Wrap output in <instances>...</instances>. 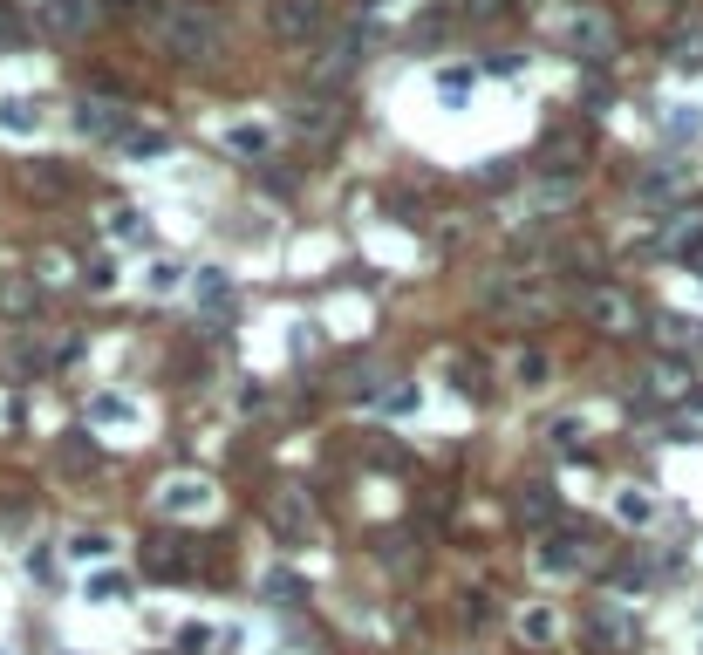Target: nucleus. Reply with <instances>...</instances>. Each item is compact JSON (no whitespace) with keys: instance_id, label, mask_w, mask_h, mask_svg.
Masks as SVG:
<instances>
[{"instance_id":"nucleus-4","label":"nucleus","mask_w":703,"mask_h":655,"mask_svg":"<svg viewBox=\"0 0 703 655\" xmlns=\"http://www.w3.org/2000/svg\"><path fill=\"white\" fill-rule=\"evenodd\" d=\"M594 560H601V553H594V540H587V533H574V526H567V533H540V546H533V567H540V574H553V580H581Z\"/></svg>"},{"instance_id":"nucleus-16","label":"nucleus","mask_w":703,"mask_h":655,"mask_svg":"<svg viewBox=\"0 0 703 655\" xmlns=\"http://www.w3.org/2000/svg\"><path fill=\"white\" fill-rule=\"evenodd\" d=\"M512 383H519V389H547L553 383V355H547V348H533V342L512 348Z\"/></svg>"},{"instance_id":"nucleus-24","label":"nucleus","mask_w":703,"mask_h":655,"mask_svg":"<svg viewBox=\"0 0 703 655\" xmlns=\"http://www.w3.org/2000/svg\"><path fill=\"white\" fill-rule=\"evenodd\" d=\"M55 464H62V471H96V464H103V451H96L89 437H62V451H55Z\"/></svg>"},{"instance_id":"nucleus-36","label":"nucleus","mask_w":703,"mask_h":655,"mask_svg":"<svg viewBox=\"0 0 703 655\" xmlns=\"http://www.w3.org/2000/svg\"><path fill=\"white\" fill-rule=\"evenodd\" d=\"M123 151H130V157H157V151H164V137H157V130H130Z\"/></svg>"},{"instance_id":"nucleus-15","label":"nucleus","mask_w":703,"mask_h":655,"mask_svg":"<svg viewBox=\"0 0 703 655\" xmlns=\"http://www.w3.org/2000/svg\"><path fill=\"white\" fill-rule=\"evenodd\" d=\"M21 185L35 198H62V192H76V171L69 164H21Z\"/></svg>"},{"instance_id":"nucleus-33","label":"nucleus","mask_w":703,"mask_h":655,"mask_svg":"<svg viewBox=\"0 0 703 655\" xmlns=\"http://www.w3.org/2000/svg\"><path fill=\"white\" fill-rule=\"evenodd\" d=\"M703 130V110L697 103H676V116H669V137H697Z\"/></svg>"},{"instance_id":"nucleus-20","label":"nucleus","mask_w":703,"mask_h":655,"mask_svg":"<svg viewBox=\"0 0 703 655\" xmlns=\"http://www.w3.org/2000/svg\"><path fill=\"white\" fill-rule=\"evenodd\" d=\"M0 130H14V137H28V130H41V110L28 103V96H7L0 103Z\"/></svg>"},{"instance_id":"nucleus-13","label":"nucleus","mask_w":703,"mask_h":655,"mask_svg":"<svg viewBox=\"0 0 703 655\" xmlns=\"http://www.w3.org/2000/svg\"><path fill=\"white\" fill-rule=\"evenodd\" d=\"M512 628H519V642H526V649H547L553 635H560V615H553L547 601H526V608H519V621H512Z\"/></svg>"},{"instance_id":"nucleus-26","label":"nucleus","mask_w":703,"mask_h":655,"mask_svg":"<svg viewBox=\"0 0 703 655\" xmlns=\"http://www.w3.org/2000/svg\"><path fill=\"white\" fill-rule=\"evenodd\" d=\"M48 362H55V355H41V348L28 342V335H21V342H14V348H7V376H41Z\"/></svg>"},{"instance_id":"nucleus-31","label":"nucleus","mask_w":703,"mask_h":655,"mask_svg":"<svg viewBox=\"0 0 703 655\" xmlns=\"http://www.w3.org/2000/svg\"><path fill=\"white\" fill-rule=\"evenodd\" d=\"M89 417H96V424H130L137 410H130L123 396H96V403H89Z\"/></svg>"},{"instance_id":"nucleus-25","label":"nucleus","mask_w":703,"mask_h":655,"mask_svg":"<svg viewBox=\"0 0 703 655\" xmlns=\"http://www.w3.org/2000/svg\"><path fill=\"white\" fill-rule=\"evenodd\" d=\"M226 151H239V157H267V151H274V137H267L260 123H239V130H226Z\"/></svg>"},{"instance_id":"nucleus-28","label":"nucleus","mask_w":703,"mask_h":655,"mask_svg":"<svg viewBox=\"0 0 703 655\" xmlns=\"http://www.w3.org/2000/svg\"><path fill=\"white\" fill-rule=\"evenodd\" d=\"M547 437H553V444H567V451H581L587 417H574V410H567V417H553V424H547Z\"/></svg>"},{"instance_id":"nucleus-37","label":"nucleus","mask_w":703,"mask_h":655,"mask_svg":"<svg viewBox=\"0 0 703 655\" xmlns=\"http://www.w3.org/2000/svg\"><path fill=\"white\" fill-rule=\"evenodd\" d=\"M383 410H390V417H410V410H417V389L403 383V389H383Z\"/></svg>"},{"instance_id":"nucleus-38","label":"nucleus","mask_w":703,"mask_h":655,"mask_svg":"<svg viewBox=\"0 0 703 655\" xmlns=\"http://www.w3.org/2000/svg\"><path fill=\"white\" fill-rule=\"evenodd\" d=\"M0 41H28V21H21V7H0Z\"/></svg>"},{"instance_id":"nucleus-39","label":"nucleus","mask_w":703,"mask_h":655,"mask_svg":"<svg viewBox=\"0 0 703 655\" xmlns=\"http://www.w3.org/2000/svg\"><path fill=\"white\" fill-rule=\"evenodd\" d=\"M69 553H76V560H103V553H110V540H103V533H82Z\"/></svg>"},{"instance_id":"nucleus-19","label":"nucleus","mask_w":703,"mask_h":655,"mask_svg":"<svg viewBox=\"0 0 703 655\" xmlns=\"http://www.w3.org/2000/svg\"><path fill=\"white\" fill-rule=\"evenodd\" d=\"M376 560L396 567V574H410V567H417V540H410V533H383V540H376Z\"/></svg>"},{"instance_id":"nucleus-21","label":"nucleus","mask_w":703,"mask_h":655,"mask_svg":"<svg viewBox=\"0 0 703 655\" xmlns=\"http://www.w3.org/2000/svg\"><path fill=\"white\" fill-rule=\"evenodd\" d=\"M683 185H690V171H683V164H663V171H649L635 192H642V198H676Z\"/></svg>"},{"instance_id":"nucleus-40","label":"nucleus","mask_w":703,"mask_h":655,"mask_svg":"<svg viewBox=\"0 0 703 655\" xmlns=\"http://www.w3.org/2000/svg\"><path fill=\"white\" fill-rule=\"evenodd\" d=\"M110 232H123V239H144V219H137V212H117V219H110Z\"/></svg>"},{"instance_id":"nucleus-17","label":"nucleus","mask_w":703,"mask_h":655,"mask_svg":"<svg viewBox=\"0 0 703 655\" xmlns=\"http://www.w3.org/2000/svg\"><path fill=\"white\" fill-rule=\"evenodd\" d=\"M41 21H48L55 35H82V28L96 21V7H89V0H48V7H41Z\"/></svg>"},{"instance_id":"nucleus-6","label":"nucleus","mask_w":703,"mask_h":655,"mask_svg":"<svg viewBox=\"0 0 703 655\" xmlns=\"http://www.w3.org/2000/svg\"><path fill=\"white\" fill-rule=\"evenodd\" d=\"M192 546L198 540H178V533H171V540H164V533L144 540V574H151V580H185V574H192V560H198Z\"/></svg>"},{"instance_id":"nucleus-1","label":"nucleus","mask_w":703,"mask_h":655,"mask_svg":"<svg viewBox=\"0 0 703 655\" xmlns=\"http://www.w3.org/2000/svg\"><path fill=\"white\" fill-rule=\"evenodd\" d=\"M151 41H157V55H171V62H185V69H205V62H219V48H226V21H219L205 0H164L151 14Z\"/></svg>"},{"instance_id":"nucleus-5","label":"nucleus","mask_w":703,"mask_h":655,"mask_svg":"<svg viewBox=\"0 0 703 655\" xmlns=\"http://www.w3.org/2000/svg\"><path fill=\"white\" fill-rule=\"evenodd\" d=\"M560 41H567V55H581V62H608V55H615V21H608L601 7H574V14L560 21Z\"/></svg>"},{"instance_id":"nucleus-29","label":"nucleus","mask_w":703,"mask_h":655,"mask_svg":"<svg viewBox=\"0 0 703 655\" xmlns=\"http://www.w3.org/2000/svg\"><path fill=\"white\" fill-rule=\"evenodd\" d=\"M294 123H301V130H328V123H342V103H301Z\"/></svg>"},{"instance_id":"nucleus-22","label":"nucleus","mask_w":703,"mask_h":655,"mask_svg":"<svg viewBox=\"0 0 703 655\" xmlns=\"http://www.w3.org/2000/svg\"><path fill=\"white\" fill-rule=\"evenodd\" d=\"M0 308L28 314V308H35V280H28V273H0Z\"/></svg>"},{"instance_id":"nucleus-23","label":"nucleus","mask_w":703,"mask_h":655,"mask_svg":"<svg viewBox=\"0 0 703 655\" xmlns=\"http://www.w3.org/2000/svg\"><path fill=\"white\" fill-rule=\"evenodd\" d=\"M615 519H622V526H649V519H656V499H649L642 485H628L622 499H615Z\"/></svg>"},{"instance_id":"nucleus-8","label":"nucleus","mask_w":703,"mask_h":655,"mask_svg":"<svg viewBox=\"0 0 703 655\" xmlns=\"http://www.w3.org/2000/svg\"><path fill=\"white\" fill-rule=\"evenodd\" d=\"M157 505L178 512V519H198V512H212V485L205 478H164L157 485Z\"/></svg>"},{"instance_id":"nucleus-12","label":"nucleus","mask_w":703,"mask_h":655,"mask_svg":"<svg viewBox=\"0 0 703 655\" xmlns=\"http://www.w3.org/2000/svg\"><path fill=\"white\" fill-rule=\"evenodd\" d=\"M642 383H649V396H656V403H690V396H697V383H690V369H683V362H649V376H642Z\"/></svg>"},{"instance_id":"nucleus-43","label":"nucleus","mask_w":703,"mask_h":655,"mask_svg":"<svg viewBox=\"0 0 703 655\" xmlns=\"http://www.w3.org/2000/svg\"><path fill=\"white\" fill-rule=\"evenodd\" d=\"M656 7H683V0H656Z\"/></svg>"},{"instance_id":"nucleus-11","label":"nucleus","mask_w":703,"mask_h":655,"mask_svg":"<svg viewBox=\"0 0 703 655\" xmlns=\"http://www.w3.org/2000/svg\"><path fill=\"white\" fill-rule=\"evenodd\" d=\"M355 62H362V35H335V41H328V55L314 62V82H321V89H335V82L355 76Z\"/></svg>"},{"instance_id":"nucleus-35","label":"nucleus","mask_w":703,"mask_h":655,"mask_svg":"<svg viewBox=\"0 0 703 655\" xmlns=\"http://www.w3.org/2000/svg\"><path fill=\"white\" fill-rule=\"evenodd\" d=\"M512 0H465V21H506Z\"/></svg>"},{"instance_id":"nucleus-14","label":"nucleus","mask_w":703,"mask_h":655,"mask_svg":"<svg viewBox=\"0 0 703 655\" xmlns=\"http://www.w3.org/2000/svg\"><path fill=\"white\" fill-rule=\"evenodd\" d=\"M274 526L287 533V540H308L314 533V505L301 499V492H274Z\"/></svg>"},{"instance_id":"nucleus-10","label":"nucleus","mask_w":703,"mask_h":655,"mask_svg":"<svg viewBox=\"0 0 703 655\" xmlns=\"http://www.w3.org/2000/svg\"><path fill=\"white\" fill-rule=\"evenodd\" d=\"M274 35L280 41H314L321 35V0H274Z\"/></svg>"},{"instance_id":"nucleus-30","label":"nucleus","mask_w":703,"mask_h":655,"mask_svg":"<svg viewBox=\"0 0 703 655\" xmlns=\"http://www.w3.org/2000/svg\"><path fill=\"white\" fill-rule=\"evenodd\" d=\"M656 335H663L669 348H690V342H697V321H683V314H663V321H656Z\"/></svg>"},{"instance_id":"nucleus-41","label":"nucleus","mask_w":703,"mask_h":655,"mask_svg":"<svg viewBox=\"0 0 703 655\" xmlns=\"http://www.w3.org/2000/svg\"><path fill=\"white\" fill-rule=\"evenodd\" d=\"M465 621H471V628H485V621H492V608H485V594H465Z\"/></svg>"},{"instance_id":"nucleus-32","label":"nucleus","mask_w":703,"mask_h":655,"mask_svg":"<svg viewBox=\"0 0 703 655\" xmlns=\"http://www.w3.org/2000/svg\"><path fill=\"white\" fill-rule=\"evenodd\" d=\"M89 601H130V580L123 574H96L89 580Z\"/></svg>"},{"instance_id":"nucleus-34","label":"nucleus","mask_w":703,"mask_h":655,"mask_svg":"<svg viewBox=\"0 0 703 655\" xmlns=\"http://www.w3.org/2000/svg\"><path fill=\"white\" fill-rule=\"evenodd\" d=\"M267 594H274V601H287V608H294V601H301V594H308V587H301V580H294V574H280V567H274V574H267Z\"/></svg>"},{"instance_id":"nucleus-9","label":"nucleus","mask_w":703,"mask_h":655,"mask_svg":"<svg viewBox=\"0 0 703 655\" xmlns=\"http://www.w3.org/2000/svg\"><path fill=\"white\" fill-rule=\"evenodd\" d=\"M76 130L82 137H117L123 144V137H130V116H123L117 103H103V96H82L76 103Z\"/></svg>"},{"instance_id":"nucleus-42","label":"nucleus","mask_w":703,"mask_h":655,"mask_svg":"<svg viewBox=\"0 0 703 655\" xmlns=\"http://www.w3.org/2000/svg\"><path fill=\"white\" fill-rule=\"evenodd\" d=\"M110 7H117V14H144L151 0H110Z\"/></svg>"},{"instance_id":"nucleus-7","label":"nucleus","mask_w":703,"mask_h":655,"mask_svg":"<svg viewBox=\"0 0 703 655\" xmlns=\"http://www.w3.org/2000/svg\"><path fill=\"white\" fill-rule=\"evenodd\" d=\"M587 635H594V642H608V649H635V615H628L622 601H594Z\"/></svg>"},{"instance_id":"nucleus-2","label":"nucleus","mask_w":703,"mask_h":655,"mask_svg":"<svg viewBox=\"0 0 703 655\" xmlns=\"http://www.w3.org/2000/svg\"><path fill=\"white\" fill-rule=\"evenodd\" d=\"M560 294H553V273H533V267H506L492 287H485V308L512 314V321H526V314H547Z\"/></svg>"},{"instance_id":"nucleus-18","label":"nucleus","mask_w":703,"mask_h":655,"mask_svg":"<svg viewBox=\"0 0 703 655\" xmlns=\"http://www.w3.org/2000/svg\"><path fill=\"white\" fill-rule=\"evenodd\" d=\"M553 512H560V499H553L547 485H540V478H526V485H519V519H533V526H547Z\"/></svg>"},{"instance_id":"nucleus-3","label":"nucleus","mask_w":703,"mask_h":655,"mask_svg":"<svg viewBox=\"0 0 703 655\" xmlns=\"http://www.w3.org/2000/svg\"><path fill=\"white\" fill-rule=\"evenodd\" d=\"M581 314H587V328H601V335H615V342L635 335V321H642V314H635V294H628V287H608V280H587L581 287Z\"/></svg>"},{"instance_id":"nucleus-27","label":"nucleus","mask_w":703,"mask_h":655,"mask_svg":"<svg viewBox=\"0 0 703 655\" xmlns=\"http://www.w3.org/2000/svg\"><path fill=\"white\" fill-rule=\"evenodd\" d=\"M226 301H233V287H226V273H219V267H205V273H198V308H205V314H219V308H226Z\"/></svg>"}]
</instances>
